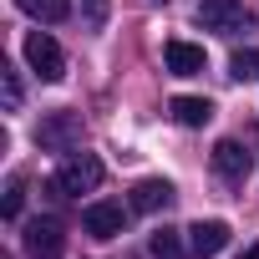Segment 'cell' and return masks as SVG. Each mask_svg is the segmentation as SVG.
Here are the masks:
<instances>
[{
  "mask_svg": "<svg viewBox=\"0 0 259 259\" xmlns=\"http://www.w3.org/2000/svg\"><path fill=\"white\" fill-rule=\"evenodd\" d=\"M102 178H107L102 158H92V153H71V158L56 168L51 188H56V193H97V188H102Z\"/></svg>",
  "mask_w": 259,
  "mask_h": 259,
  "instance_id": "1",
  "label": "cell"
},
{
  "mask_svg": "<svg viewBox=\"0 0 259 259\" xmlns=\"http://www.w3.org/2000/svg\"><path fill=\"white\" fill-rule=\"evenodd\" d=\"M81 112H46L41 117V127H36V143L46 148V153H71V148H81Z\"/></svg>",
  "mask_w": 259,
  "mask_h": 259,
  "instance_id": "2",
  "label": "cell"
},
{
  "mask_svg": "<svg viewBox=\"0 0 259 259\" xmlns=\"http://www.w3.org/2000/svg\"><path fill=\"white\" fill-rule=\"evenodd\" d=\"M21 244H26L31 259H61L66 254V224L51 219V213H41V219H31L21 229Z\"/></svg>",
  "mask_w": 259,
  "mask_h": 259,
  "instance_id": "3",
  "label": "cell"
},
{
  "mask_svg": "<svg viewBox=\"0 0 259 259\" xmlns=\"http://www.w3.org/2000/svg\"><path fill=\"white\" fill-rule=\"evenodd\" d=\"M198 26L219 31V36H234V31H249L254 16L244 11V0H198Z\"/></svg>",
  "mask_w": 259,
  "mask_h": 259,
  "instance_id": "4",
  "label": "cell"
},
{
  "mask_svg": "<svg viewBox=\"0 0 259 259\" xmlns=\"http://www.w3.org/2000/svg\"><path fill=\"white\" fill-rule=\"evenodd\" d=\"M26 61H31V71H36L41 81H61V76H66V56H61V46H56L46 31H31V36H26Z\"/></svg>",
  "mask_w": 259,
  "mask_h": 259,
  "instance_id": "5",
  "label": "cell"
},
{
  "mask_svg": "<svg viewBox=\"0 0 259 259\" xmlns=\"http://www.w3.org/2000/svg\"><path fill=\"white\" fill-rule=\"evenodd\" d=\"M249 168H254V153H249L239 138H224V143H213V173H219V178H229V183H244V178H249Z\"/></svg>",
  "mask_w": 259,
  "mask_h": 259,
  "instance_id": "6",
  "label": "cell"
},
{
  "mask_svg": "<svg viewBox=\"0 0 259 259\" xmlns=\"http://www.w3.org/2000/svg\"><path fill=\"white\" fill-rule=\"evenodd\" d=\"M81 229H87L92 239H117V234L127 229V208H122V203H87V208H81Z\"/></svg>",
  "mask_w": 259,
  "mask_h": 259,
  "instance_id": "7",
  "label": "cell"
},
{
  "mask_svg": "<svg viewBox=\"0 0 259 259\" xmlns=\"http://www.w3.org/2000/svg\"><path fill=\"white\" fill-rule=\"evenodd\" d=\"M224 244H229V224H224V219H198V224L188 229V249H193L198 259H213Z\"/></svg>",
  "mask_w": 259,
  "mask_h": 259,
  "instance_id": "8",
  "label": "cell"
},
{
  "mask_svg": "<svg viewBox=\"0 0 259 259\" xmlns=\"http://www.w3.org/2000/svg\"><path fill=\"white\" fill-rule=\"evenodd\" d=\"M163 61H168L173 76H198V71L208 66L203 46H193V41H168V46H163Z\"/></svg>",
  "mask_w": 259,
  "mask_h": 259,
  "instance_id": "9",
  "label": "cell"
},
{
  "mask_svg": "<svg viewBox=\"0 0 259 259\" xmlns=\"http://www.w3.org/2000/svg\"><path fill=\"white\" fill-rule=\"evenodd\" d=\"M173 203V183L168 178H143V183H133V208L138 213H158V208H168Z\"/></svg>",
  "mask_w": 259,
  "mask_h": 259,
  "instance_id": "10",
  "label": "cell"
},
{
  "mask_svg": "<svg viewBox=\"0 0 259 259\" xmlns=\"http://www.w3.org/2000/svg\"><path fill=\"white\" fill-rule=\"evenodd\" d=\"M168 112H173L178 127H203V122L213 117V102H208V97H173Z\"/></svg>",
  "mask_w": 259,
  "mask_h": 259,
  "instance_id": "11",
  "label": "cell"
},
{
  "mask_svg": "<svg viewBox=\"0 0 259 259\" xmlns=\"http://www.w3.org/2000/svg\"><path fill=\"white\" fill-rule=\"evenodd\" d=\"M148 249H153V259H188V249H183V234H178V229H153Z\"/></svg>",
  "mask_w": 259,
  "mask_h": 259,
  "instance_id": "12",
  "label": "cell"
},
{
  "mask_svg": "<svg viewBox=\"0 0 259 259\" xmlns=\"http://www.w3.org/2000/svg\"><path fill=\"white\" fill-rule=\"evenodd\" d=\"M16 6H21L31 21H66V16H71V0H16Z\"/></svg>",
  "mask_w": 259,
  "mask_h": 259,
  "instance_id": "13",
  "label": "cell"
},
{
  "mask_svg": "<svg viewBox=\"0 0 259 259\" xmlns=\"http://www.w3.org/2000/svg\"><path fill=\"white\" fill-rule=\"evenodd\" d=\"M229 76H234V81H259V51H234Z\"/></svg>",
  "mask_w": 259,
  "mask_h": 259,
  "instance_id": "14",
  "label": "cell"
},
{
  "mask_svg": "<svg viewBox=\"0 0 259 259\" xmlns=\"http://www.w3.org/2000/svg\"><path fill=\"white\" fill-rule=\"evenodd\" d=\"M21 203H26V178L16 173V178L6 183V198H0V213H6V219H21Z\"/></svg>",
  "mask_w": 259,
  "mask_h": 259,
  "instance_id": "15",
  "label": "cell"
},
{
  "mask_svg": "<svg viewBox=\"0 0 259 259\" xmlns=\"http://www.w3.org/2000/svg\"><path fill=\"white\" fill-rule=\"evenodd\" d=\"M107 11H112V0H81V26L87 31H102L107 26Z\"/></svg>",
  "mask_w": 259,
  "mask_h": 259,
  "instance_id": "16",
  "label": "cell"
},
{
  "mask_svg": "<svg viewBox=\"0 0 259 259\" xmlns=\"http://www.w3.org/2000/svg\"><path fill=\"white\" fill-rule=\"evenodd\" d=\"M0 76H6V112H16L21 107V76H16V66H0Z\"/></svg>",
  "mask_w": 259,
  "mask_h": 259,
  "instance_id": "17",
  "label": "cell"
},
{
  "mask_svg": "<svg viewBox=\"0 0 259 259\" xmlns=\"http://www.w3.org/2000/svg\"><path fill=\"white\" fill-rule=\"evenodd\" d=\"M239 259H259V239H254V244H249V249H244Z\"/></svg>",
  "mask_w": 259,
  "mask_h": 259,
  "instance_id": "18",
  "label": "cell"
},
{
  "mask_svg": "<svg viewBox=\"0 0 259 259\" xmlns=\"http://www.w3.org/2000/svg\"><path fill=\"white\" fill-rule=\"evenodd\" d=\"M153 6H168V0H153Z\"/></svg>",
  "mask_w": 259,
  "mask_h": 259,
  "instance_id": "19",
  "label": "cell"
}]
</instances>
